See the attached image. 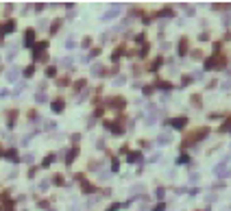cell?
Here are the masks:
<instances>
[{"instance_id":"cell-2","label":"cell","mask_w":231,"mask_h":211,"mask_svg":"<svg viewBox=\"0 0 231 211\" xmlns=\"http://www.w3.org/2000/svg\"><path fill=\"white\" fill-rule=\"evenodd\" d=\"M7 79H9V81H15V79H18V70H15V68H13V70H9Z\"/></svg>"},{"instance_id":"cell-1","label":"cell","mask_w":231,"mask_h":211,"mask_svg":"<svg viewBox=\"0 0 231 211\" xmlns=\"http://www.w3.org/2000/svg\"><path fill=\"white\" fill-rule=\"evenodd\" d=\"M118 13H120V4H116V7H113L111 11H107V13L103 15V20H111V18H116Z\"/></svg>"}]
</instances>
